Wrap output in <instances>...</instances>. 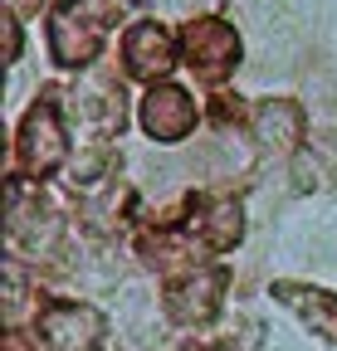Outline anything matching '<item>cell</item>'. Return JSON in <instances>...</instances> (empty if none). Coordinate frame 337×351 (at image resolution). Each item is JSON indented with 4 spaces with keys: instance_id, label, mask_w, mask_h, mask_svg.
Segmentation results:
<instances>
[{
    "instance_id": "obj_1",
    "label": "cell",
    "mask_w": 337,
    "mask_h": 351,
    "mask_svg": "<svg viewBox=\"0 0 337 351\" xmlns=\"http://www.w3.org/2000/svg\"><path fill=\"white\" fill-rule=\"evenodd\" d=\"M186 122H191L186 93H176V88H161V93H152V103H147V127L156 132V137L176 142L181 132H186Z\"/></svg>"
},
{
    "instance_id": "obj_2",
    "label": "cell",
    "mask_w": 337,
    "mask_h": 351,
    "mask_svg": "<svg viewBox=\"0 0 337 351\" xmlns=\"http://www.w3.org/2000/svg\"><path fill=\"white\" fill-rule=\"evenodd\" d=\"M128 59H132L137 73L166 69V34H161L156 25H142V29L132 34V44H128Z\"/></svg>"
}]
</instances>
